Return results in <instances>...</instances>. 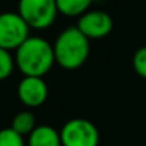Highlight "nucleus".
I'll list each match as a JSON object with an SVG mask.
<instances>
[{"label":"nucleus","instance_id":"1","mask_svg":"<svg viewBox=\"0 0 146 146\" xmlns=\"http://www.w3.org/2000/svg\"><path fill=\"white\" fill-rule=\"evenodd\" d=\"M15 62L23 76L43 78L54 64L53 44L43 37L29 36L16 49Z\"/></svg>","mask_w":146,"mask_h":146},{"label":"nucleus","instance_id":"2","mask_svg":"<svg viewBox=\"0 0 146 146\" xmlns=\"http://www.w3.org/2000/svg\"><path fill=\"white\" fill-rule=\"evenodd\" d=\"M53 52L54 62L60 67L66 70L79 69L89 57V39L78 27H67L57 36Z\"/></svg>","mask_w":146,"mask_h":146},{"label":"nucleus","instance_id":"3","mask_svg":"<svg viewBox=\"0 0 146 146\" xmlns=\"http://www.w3.org/2000/svg\"><path fill=\"white\" fill-rule=\"evenodd\" d=\"M17 13L30 29L43 30L54 23L59 10L56 0H19Z\"/></svg>","mask_w":146,"mask_h":146},{"label":"nucleus","instance_id":"4","mask_svg":"<svg viewBox=\"0 0 146 146\" xmlns=\"http://www.w3.org/2000/svg\"><path fill=\"white\" fill-rule=\"evenodd\" d=\"M60 140L62 146H98L99 130L88 119H70L60 130Z\"/></svg>","mask_w":146,"mask_h":146},{"label":"nucleus","instance_id":"5","mask_svg":"<svg viewBox=\"0 0 146 146\" xmlns=\"http://www.w3.org/2000/svg\"><path fill=\"white\" fill-rule=\"evenodd\" d=\"M30 27L17 12L0 13V47L16 50L27 37Z\"/></svg>","mask_w":146,"mask_h":146},{"label":"nucleus","instance_id":"6","mask_svg":"<svg viewBox=\"0 0 146 146\" xmlns=\"http://www.w3.org/2000/svg\"><path fill=\"white\" fill-rule=\"evenodd\" d=\"M89 40L90 39H103L113 29V19L110 15L102 10H88L85 12L76 26Z\"/></svg>","mask_w":146,"mask_h":146},{"label":"nucleus","instance_id":"7","mask_svg":"<svg viewBox=\"0 0 146 146\" xmlns=\"http://www.w3.org/2000/svg\"><path fill=\"white\" fill-rule=\"evenodd\" d=\"M49 95V88L43 78L25 76L17 86V96L20 102L27 108L42 106Z\"/></svg>","mask_w":146,"mask_h":146},{"label":"nucleus","instance_id":"8","mask_svg":"<svg viewBox=\"0 0 146 146\" xmlns=\"http://www.w3.org/2000/svg\"><path fill=\"white\" fill-rule=\"evenodd\" d=\"M27 146H62L60 132L49 125L36 126L29 135Z\"/></svg>","mask_w":146,"mask_h":146},{"label":"nucleus","instance_id":"9","mask_svg":"<svg viewBox=\"0 0 146 146\" xmlns=\"http://www.w3.org/2000/svg\"><path fill=\"white\" fill-rule=\"evenodd\" d=\"M92 2L93 0H56V5L59 13L69 17H76L89 10Z\"/></svg>","mask_w":146,"mask_h":146},{"label":"nucleus","instance_id":"10","mask_svg":"<svg viewBox=\"0 0 146 146\" xmlns=\"http://www.w3.org/2000/svg\"><path fill=\"white\" fill-rule=\"evenodd\" d=\"M13 130H16L17 133H20L22 136H29L30 132L36 127V119H35V115L30 112V110H23V112H19L13 120H12V126H10Z\"/></svg>","mask_w":146,"mask_h":146},{"label":"nucleus","instance_id":"11","mask_svg":"<svg viewBox=\"0 0 146 146\" xmlns=\"http://www.w3.org/2000/svg\"><path fill=\"white\" fill-rule=\"evenodd\" d=\"M15 66H16V62H15V57L12 56L10 50L0 47V80L7 79L13 73Z\"/></svg>","mask_w":146,"mask_h":146},{"label":"nucleus","instance_id":"12","mask_svg":"<svg viewBox=\"0 0 146 146\" xmlns=\"http://www.w3.org/2000/svg\"><path fill=\"white\" fill-rule=\"evenodd\" d=\"M0 146H26V143L20 133L12 127H5L0 130Z\"/></svg>","mask_w":146,"mask_h":146},{"label":"nucleus","instance_id":"13","mask_svg":"<svg viewBox=\"0 0 146 146\" xmlns=\"http://www.w3.org/2000/svg\"><path fill=\"white\" fill-rule=\"evenodd\" d=\"M132 66L133 70L137 73V76L142 79H146V46L139 47L132 57Z\"/></svg>","mask_w":146,"mask_h":146}]
</instances>
